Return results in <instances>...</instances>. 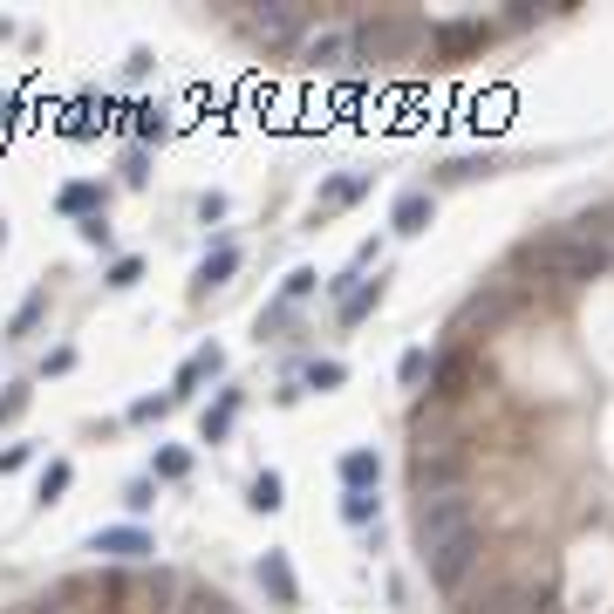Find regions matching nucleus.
I'll return each instance as SVG.
<instances>
[{
    "label": "nucleus",
    "mask_w": 614,
    "mask_h": 614,
    "mask_svg": "<svg viewBox=\"0 0 614 614\" xmlns=\"http://www.w3.org/2000/svg\"><path fill=\"white\" fill-rule=\"evenodd\" d=\"M519 260L533 273H546V280H560V287H587V280H601L608 273V239L601 232H533L526 246H519Z\"/></svg>",
    "instance_id": "f257e3e1"
},
{
    "label": "nucleus",
    "mask_w": 614,
    "mask_h": 614,
    "mask_svg": "<svg viewBox=\"0 0 614 614\" xmlns=\"http://www.w3.org/2000/svg\"><path fill=\"white\" fill-rule=\"evenodd\" d=\"M423 48H430V21H417V14L376 7V14L355 21V55H362V69H376V62H410Z\"/></svg>",
    "instance_id": "f03ea898"
},
{
    "label": "nucleus",
    "mask_w": 614,
    "mask_h": 614,
    "mask_svg": "<svg viewBox=\"0 0 614 614\" xmlns=\"http://www.w3.org/2000/svg\"><path fill=\"white\" fill-rule=\"evenodd\" d=\"M478 533V505L471 492H437V499H417V553L423 560H437V553H451L458 539Z\"/></svg>",
    "instance_id": "7ed1b4c3"
},
{
    "label": "nucleus",
    "mask_w": 614,
    "mask_h": 614,
    "mask_svg": "<svg viewBox=\"0 0 614 614\" xmlns=\"http://www.w3.org/2000/svg\"><path fill=\"white\" fill-rule=\"evenodd\" d=\"M464 471H471V444L464 437H417L410 444V485H417V499L464 492Z\"/></svg>",
    "instance_id": "20e7f679"
},
{
    "label": "nucleus",
    "mask_w": 614,
    "mask_h": 614,
    "mask_svg": "<svg viewBox=\"0 0 614 614\" xmlns=\"http://www.w3.org/2000/svg\"><path fill=\"white\" fill-rule=\"evenodd\" d=\"M294 55H301V69H314V76H342V69H362V55H355V21L307 28V41L294 48Z\"/></svg>",
    "instance_id": "39448f33"
},
{
    "label": "nucleus",
    "mask_w": 614,
    "mask_h": 614,
    "mask_svg": "<svg viewBox=\"0 0 614 614\" xmlns=\"http://www.w3.org/2000/svg\"><path fill=\"white\" fill-rule=\"evenodd\" d=\"M485 41H492V21H478V14L430 21V62H471V55H485Z\"/></svg>",
    "instance_id": "423d86ee"
},
{
    "label": "nucleus",
    "mask_w": 614,
    "mask_h": 614,
    "mask_svg": "<svg viewBox=\"0 0 614 614\" xmlns=\"http://www.w3.org/2000/svg\"><path fill=\"white\" fill-rule=\"evenodd\" d=\"M478 376H485L478 348H444V355H437V369H430L437 403H458V396H471V389H478Z\"/></svg>",
    "instance_id": "0eeeda50"
},
{
    "label": "nucleus",
    "mask_w": 614,
    "mask_h": 614,
    "mask_svg": "<svg viewBox=\"0 0 614 614\" xmlns=\"http://www.w3.org/2000/svg\"><path fill=\"white\" fill-rule=\"evenodd\" d=\"M239 28H246L253 41H267V48H280V41L301 48L307 41V21L294 14V7H253V14H239Z\"/></svg>",
    "instance_id": "6e6552de"
},
{
    "label": "nucleus",
    "mask_w": 614,
    "mask_h": 614,
    "mask_svg": "<svg viewBox=\"0 0 614 614\" xmlns=\"http://www.w3.org/2000/svg\"><path fill=\"white\" fill-rule=\"evenodd\" d=\"M512 287H485V294H471V301L458 307V335H471V328H499L505 314H512Z\"/></svg>",
    "instance_id": "1a4fd4ad"
},
{
    "label": "nucleus",
    "mask_w": 614,
    "mask_h": 614,
    "mask_svg": "<svg viewBox=\"0 0 614 614\" xmlns=\"http://www.w3.org/2000/svg\"><path fill=\"white\" fill-rule=\"evenodd\" d=\"M89 546H96V553H110V560H144V553H157L151 533H137V526H103Z\"/></svg>",
    "instance_id": "9d476101"
},
{
    "label": "nucleus",
    "mask_w": 614,
    "mask_h": 614,
    "mask_svg": "<svg viewBox=\"0 0 614 614\" xmlns=\"http://www.w3.org/2000/svg\"><path fill=\"white\" fill-rule=\"evenodd\" d=\"M471 560H478V533L458 539V546H451V553H437V560H423V567H430V580H437V587H458V580L471 574Z\"/></svg>",
    "instance_id": "9b49d317"
},
{
    "label": "nucleus",
    "mask_w": 614,
    "mask_h": 614,
    "mask_svg": "<svg viewBox=\"0 0 614 614\" xmlns=\"http://www.w3.org/2000/svg\"><path fill=\"white\" fill-rule=\"evenodd\" d=\"M539 594L526 587H492V594H478V601H464V614H533Z\"/></svg>",
    "instance_id": "f8f14e48"
},
{
    "label": "nucleus",
    "mask_w": 614,
    "mask_h": 614,
    "mask_svg": "<svg viewBox=\"0 0 614 614\" xmlns=\"http://www.w3.org/2000/svg\"><path fill=\"white\" fill-rule=\"evenodd\" d=\"M430 219H437L430 192H403V198H396V212H389V226H396V232H423Z\"/></svg>",
    "instance_id": "ddd939ff"
},
{
    "label": "nucleus",
    "mask_w": 614,
    "mask_h": 614,
    "mask_svg": "<svg viewBox=\"0 0 614 614\" xmlns=\"http://www.w3.org/2000/svg\"><path fill=\"white\" fill-rule=\"evenodd\" d=\"M376 307H383V280H355V287L342 294V321L355 328V321H369Z\"/></svg>",
    "instance_id": "4468645a"
},
{
    "label": "nucleus",
    "mask_w": 614,
    "mask_h": 614,
    "mask_svg": "<svg viewBox=\"0 0 614 614\" xmlns=\"http://www.w3.org/2000/svg\"><path fill=\"white\" fill-rule=\"evenodd\" d=\"M376 478H383V458H376V451H348L342 458V485L348 492H376Z\"/></svg>",
    "instance_id": "2eb2a0df"
},
{
    "label": "nucleus",
    "mask_w": 614,
    "mask_h": 614,
    "mask_svg": "<svg viewBox=\"0 0 614 614\" xmlns=\"http://www.w3.org/2000/svg\"><path fill=\"white\" fill-rule=\"evenodd\" d=\"M260 587H267L280 608H294V594H301V587H294V567H287L280 553H267V560H260Z\"/></svg>",
    "instance_id": "dca6fc26"
},
{
    "label": "nucleus",
    "mask_w": 614,
    "mask_h": 614,
    "mask_svg": "<svg viewBox=\"0 0 614 614\" xmlns=\"http://www.w3.org/2000/svg\"><path fill=\"white\" fill-rule=\"evenodd\" d=\"M369 192V171H348V178H335V185H321V212H342V205H355V198Z\"/></svg>",
    "instance_id": "f3484780"
},
{
    "label": "nucleus",
    "mask_w": 614,
    "mask_h": 614,
    "mask_svg": "<svg viewBox=\"0 0 614 614\" xmlns=\"http://www.w3.org/2000/svg\"><path fill=\"white\" fill-rule=\"evenodd\" d=\"M219 369H226V355H219V342H212V348H198L192 362L178 369V389H171V396H185L192 383H205V376H219Z\"/></svg>",
    "instance_id": "a211bd4d"
},
{
    "label": "nucleus",
    "mask_w": 614,
    "mask_h": 614,
    "mask_svg": "<svg viewBox=\"0 0 614 614\" xmlns=\"http://www.w3.org/2000/svg\"><path fill=\"white\" fill-rule=\"evenodd\" d=\"M62 212H69V219H103V185H89V178L69 185V192H62Z\"/></svg>",
    "instance_id": "6ab92c4d"
},
{
    "label": "nucleus",
    "mask_w": 614,
    "mask_h": 614,
    "mask_svg": "<svg viewBox=\"0 0 614 614\" xmlns=\"http://www.w3.org/2000/svg\"><path fill=\"white\" fill-rule=\"evenodd\" d=\"M171 614H232V608L219 601V594H212V587L185 580V587H178V608H171Z\"/></svg>",
    "instance_id": "aec40b11"
},
{
    "label": "nucleus",
    "mask_w": 614,
    "mask_h": 614,
    "mask_svg": "<svg viewBox=\"0 0 614 614\" xmlns=\"http://www.w3.org/2000/svg\"><path fill=\"white\" fill-rule=\"evenodd\" d=\"M232 273H239V246H219V253L198 267V287H226Z\"/></svg>",
    "instance_id": "412c9836"
},
{
    "label": "nucleus",
    "mask_w": 614,
    "mask_h": 614,
    "mask_svg": "<svg viewBox=\"0 0 614 614\" xmlns=\"http://www.w3.org/2000/svg\"><path fill=\"white\" fill-rule=\"evenodd\" d=\"M232 410H239V389H226V396H219V403L205 410V444H219V437L232 430Z\"/></svg>",
    "instance_id": "4be33fe9"
},
{
    "label": "nucleus",
    "mask_w": 614,
    "mask_h": 614,
    "mask_svg": "<svg viewBox=\"0 0 614 614\" xmlns=\"http://www.w3.org/2000/svg\"><path fill=\"white\" fill-rule=\"evenodd\" d=\"M342 519H348V526H369V519H376V492H348Z\"/></svg>",
    "instance_id": "5701e85b"
},
{
    "label": "nucleus",
    "mask_w": 614,
    "mask_h": 614,
    "mask_svg": "<svg viewBox=\"0 0 614 614\" xmlns=\"http://www.w3.org/2000/svg\"><path fill=\"white\" fill-rule=\"evenodd\" d=\"M69 478H76V471H69V464L55 458V464H48V471H41V499L55 505V499H62V492H69Z\"/></svg>",
    "instance_id": "b1692460"
},
{
    "label": "nucleus",
    "mask_w": 614,
    "mask_h": 614,
    "mask_svg": "<svg viewBox=\"0 0 614 614\" xmlns=\"http://www.w3.org/2000/svg\"><path fill=\"white\" fill-rule=\"evenodd\" d=\"M253 505H260V512H280V471H260V478H253Z\"/></svg>",
    "instance_id": "393cba45"
},
{
    "label": "nucleus",
    "mask_w": 614,
    "mask_h": 614,
    "mask_svg": "<svg viewBox=\"0 0 614 614\" xmlns=\"http://www.w3.org/2000/svg\"><path fill=\"white\" fill-rule=\"evenodd\" d=\"M185 471H192V451H178V444L157 451V478H185Z\"/></svg>",
    "instance_id": "a878e982"
},
{
    "label": "nucleus",
    "mask_w": 614,
    "mask_h": 614,
    "mask_svg": "<svg viewBox=\"0 0 614 614\" xmlns=\"http://www.w3.org/2000/svg\"><path fill=\"white\" fill-rule=\"evenodd\" d=\"M430 369H437V362H430V348H410V355H403V383H410V389H417Z\"/></svg>",
    "instance_id": "bb28decb"
},
{
    "label": "nucleus",
    "mask_w": 614,
    "mask_h": 614,
    "mask_svg": "<svg viewBox=\"0 0 614 614\" xmlns=\"http://www.w3.org/2000/svg\"><path fill=\"white\" fill-rule=\"evenodd\" d=\"M137 280H144V260H130V253L110 260V287H137Z\"/></svg>",
    "instance_id": "cd10ccee"
},
{
    "label": "nucleus",
    "mask_w": 614,
    "mask_h": 614,
    "mask_svg": "<svg viewBox=\"0 0 614 614\" xmlns=\"http://www.w3.org/2000/svg\"><path fill=\"white\" fill-rule=\"evenodd\" d=\"M41 307H48V294L35 287V294L21 301V314H14V335H28V328H35V321H41Z\"/></svg>",
    "instance_id": "c85d7f7f"
},
{
    "label": "nucleus",
    "mask_w": 614,
    "mask_h": 614,
    "mask_svg": "<svg viewBox=\"0 0 614 614\" xmlns=\"http://www.w3.org/2000/svg\"><path fill=\"white\" fill-rule=\"evenodd\" d=\"M171 403H178V396H137V403H130V417H137V423H151V417H164Z\"/></svg>",
    "instance_id": "c756f323"
},
{
    "label": "nucleus",
    "mask_w": 614,
    "mask_h": 614,
    "mask_svg": "<svg viewBox=\"0 0 614 614\" xmlns=\"http://www.w3.org/2000/svg\"><path fill=\"white\" fill-rule=\"evenodd\" d=\"M123 505H130V512H151V505H157V485H151V478H137V485L123 492Z\"/></svg>",
    "instance_id": "7c9ffc66"
},
{
    "label": "nucleus",
    "mask_w": 614,
    "mask_h": 614,
    "mask_svg": "<svg viewBox=\"0 0 614 614\" xmlns=\"http://www.w3.org/2000/svg\"><path fill=\"white\" fill-rule=\"evenodd\" d=\"M342 376H348L342 362H314V369H307V383H314V389H335Z\"/></svg>",
    "instance_id": "2f4dec72"
},
{
    "label": "nucleus",
    "mask_w": 614,
    "mask_h": 614,
    "mask_svg": "<svg viewBox=\"0 0 614 614\" xmlns=\"http://www.w3.org/2000/svg\"><path fill=\"white\" fill-rule=\"evenodd\" d=\"M21 410H28V389H7V396H0V423H14Z\"/></svg>",
    "instance_id": "473e14b6"
},
{
    "label": "nucleus",
    "mask_w": 614,
    "mask_h": 614,
    "mask_svg": "<svg viewBox=\"0 0 614 614\" xmlns=\"http://www.w3.org/2000/svg\"><path fill=\"white\" fill-rule=\"evenodd\" d=\"M21 464H28V444H7V451H0V471H21Z\"/></svg>",
    "instance_id": "72a5a7b5"
},
{
    "label": "nucleus",
    "mask_w": 614,
    "mask_h": 614,
    "mask_svg": "<svg viewBox=\"0 0 614 614\" xmlns=\"http://www.w3.org/2000/svg\"><path fill=\"white\" fill-rule=\"evenodd\" d=\"M14 614H69V608H62V601L48 594V601H28V608H14Z\"/></svg>",
    "instance_id": "f704fd0d"
},
{
    "label": "nucleus",
    "mask_w": 614,
    "mask_h": 614,
    "mask_svg": "<svg viewBox=\"0 0 614 614\" xmlns=\"http://www.w3.org/2000/svg\"><path fill=\"white\" fill-rule=\"evenodd\" d=\"M0 123H14V96H0Z\"/></svg>",
    "instance_id": "c9c22d12"
}]
</instances>
